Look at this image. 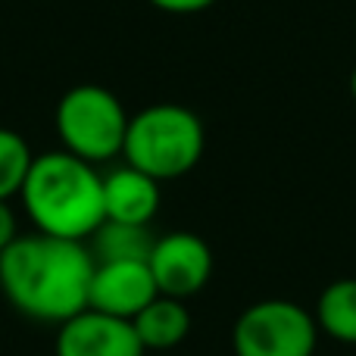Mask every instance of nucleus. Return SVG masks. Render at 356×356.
<instances>
[{
	"instance_id": "1",
	"label": "nucleus",
	"mask_w": 356,
	"mask_h": 356,
	"mask_svg": "<svg viewBox=\"0 0 356 356\" xmlns=\"http://www.w3.org/2000/svg\"><path fill=\"white\" fill-rule=\"evenodd\" d=\"M94 275L91 247L50 234H19L0 253V291L16 313L63 325L88 309Z\"/></svg>"
},
{
	"instance_id": "7",
	"label": "nucleus",
	"mask_w": 356,
	"mask_h": 356,
	"mask_svg": "<svg viewBox=\"0 0 356 356\" xmlns=\"http://www.w3.org/2000/svg\"><path fill=\"white\" fill-rule=\"evenodd\" d=\"M154 297H160L150 266L144 259H119V263H94L91 288H88V309L135 319Z\"/></svg>"
},
{
	"instance_id": "12",
	"label": "nucleus",
	"mask_w": 356,
	"mask_h": 356,
	"mask_svg": "<svg viewBox=\"0 0 356 356\" xmlns=\"http://www.w3.org/2000/svg\"><path fill=\"white\" fill-rule=\"evenodd\" d=\"M154 234L147 225H122V222H106L91 234L88 247H91L94 263H119V259H144L147 263L150 250H154Z\"/></svg>"
},
{
	"instance_id": "5",
	"label": "nucleus",
	"mask_w": 356,
	"mask_h": 356,
	"mask_svg": "<svg viewBox=\"0 0 356 356\" xmlns=\"http://www.w3.org/2000/svg\"><path fill=\"white\" fill-rule=\"evenodd\" d=\"M319 325L294 300H259L238 316L232 328L234 356H313Z\"/></svg>"
},
{
	"instance_id": "16",
	"label": "nucleus",
	"mask_w": 356,
	"mask_h": 356,
	"mask_svg": "<svg viewBox=\"0 0 356 356\" xmlns=\"http://www.w3.org/2000/svg\"><path fill=\"white\" fill-rule=\"evenodd\" d=\"M350 97L356 100V66H353V72H350Z\"/></svg>"
},
{
	"instance_id": "4",
	"label": "nucleus",
	"mask_w": 356,
	"mask_h": 356,
	"mask_svg": "<svg viewBox=\"0 0 356 356\" xmlns=\"http://www.w3.org/2000/svg\"><path fill=\"white\" fill-rule=\"evenodd\" d=\"M129 113L122 100L104 85H75L60 97L54 125L66 154L91 163H110L122 156Z\"/></svg>"
},
{
	"instance_id": "14",
	"label": "nucleus",
	"mask_w": 356,
	"mask_h": 356,
	"mask_svg": "<svg viewBox=\"0 0 356 356\" xmlns=\"http://www.w3.org/2000/svg\"><path fill=\"white\" fill-rule=\"evenodd\" d=\"M150 6L163 13H175V16H191V13H203L216 3V0H147Z\"/></svg>"
},
{
	"instance_id": "8",
	"label": "nucleus",
	"mask_w": 356,
	"mask_h": 356,
	"mask_svg": "<svg viewBox=\"0 0 356 356\" xmlns=\"http://www.w3.org/2000/svg\"><path fill=\"white\" fill-rule=\"evenodd\" d=\"M56 356H147L129 319L81 309L79 316L56 325Z\"/></svg>"
},
{
	"instance_id": "3",
	"label": "nucleus",
	"mask_w": 356,
	"mask_h": 356,
	"mask_svg": "<svg viewBox=\"0 0 356 356\" xmlns=\"http://www.w3.org/2000/svg\"><path fill=\"white\" fill-rule=\"evenodd\" d=\"M207 131L194 110L178 104H154L129 119L122 156L131 169L154 181H172L200 163Z\"/></svg>"
},
{
	"instance_id": "11",
	"label": "nucleus",
	"mask_w": 356,
	"mask_h": 356,
	"mask_svg": "<svg viewBox=\"0 0 356 356\" xmlns=\"http://www.w3.org/2000/svg\"><path fill=\"white\" fill-rule=\"evenodd\" d=\"M313 319L319 325V334L356 347V278H338L328 284L316 300Z\"/></svg>"
},
{
	"instance_id": "13",
	"label": "nucleus",
	"mask_w": 356,
	"mask_h": 356,
	"mask_svg": "<svg viewBox=\"0 0 356 356\" xmlns=\"http://www.w3.org/2000/svg\"><path fill=\"white\" fill-rule=\"evenodd\" d=\"M31 163H35V154L29 141L13 129H0V200L19 197Z\"/></svg>"
},
{
	"instance_id": "2",
	"label": "nucleus",
	"mask_w": 356,
	"mask_h": 356,
	"mask_svg": "<svg viewBox=\"0 0 356 356\" xmlns=\"http://www.w3.org/2000/svg\"><path fill=\"white\" fill-rule=\"evenodd\" d=\"M19 197L35 232L50 238L88 244L106 219L104 175L66 150L35 156Z\"/></svg>"
},
{
	"instance_id": "6",
	"label": "nucleus",
	"mask_w": 356,
	"mask_h": 356,
	"mask_svg": "<svg viewBox=\"0 0 356 356\" xmlns=\"http://www.w3.org/2000/svg\"><path fill=\"white\" fill-rule=\"evenodd\" d=\"M147 266L163 297L188 300L207 288L213 275V250L194 232H169L154 241Z\"/></svg>"
},
{
	"instance_id": "10",
	"label": "nucleus",
	"mask_w": 356,
	"mask_h": 356,
	"mask_svg": "<svg viewBox=\"0 0 356 356\" xmlns=\"http://www.w3.org/2000/svg\"><path fill=\"white\" fill-rule=\"evenodd\" d=\"M135 334L141 341L144 350L154 353H169L178 344H184L191 334V313L184 307V300L175 297H154L141 313L131 319Z\"/></svg>"
},
{
	"instance_id": "9",
	"label": "nucleus",
	"mask_w": 356,
	"mask_h": 356,
	"mask_svg": "<svg viewBox=\"0 0 356 356\" xmlns=\"http://www.w3.org/2000/svg\"><path fill=\"white\" fill-rule=\"evenodd\" d=\"M160 213V181L129 163L104 175V216L122 225H150Z\"/></svg>"
},
{
	"instance_id": "15",
	"label": "nucleus",
	"mask_w": 356,
	"mask_h": 356,
	"mask_svg": "<svg viewBox=\"0 0 356 356\" xmlns=\"http://www.w3.org/2000/svg\"><path fill=\"white\" fill-rule=\"evenodd\" d=\"M19 238V225H16V213L10 209V200H0V253Z\"/></svg>"
}]
</instances>
